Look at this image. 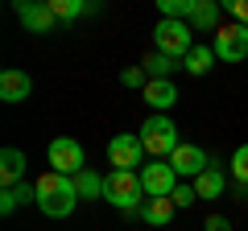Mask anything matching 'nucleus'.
<instances>
[{"label": "nucleus", "mask_w": 248, "mask_h": 231, "mask_svg": "<svg viewBox=\"0 0 248 231\" xmlns=\"http://www.w3.org/2000/svg\"><path fill=\"white\" fill-rule=\"evenodd\" d=\"M178 186H182V178L174 173V165H170V161L141 165V190H145V198H174Z\"/></svg>", "instance_id": "6"}, {"label": "nucleus", "mask_w": 248, "mask_h": 231, "mask_svg": "<svg viewBox=\"0 0 248 231\" xmlns=\"http://www.w3.org/2000/svg\"><path fill=\"white\" fill-rule=\"evenodd\" d=\"M195 194L199 198H219L223 194V169L219 165H207L203 173L195 178Z\"/></svg>", "instance_id": "18"}, {"label": "nucleus", "mask_w": 248, "mask_h": 231, "mask_svg": "<svg viewBox=\"0 0 248 231\" xmlns=\"http://www.w3.org/2000/svg\"><path fill=\"white\" fill-rule=\"evenodd\" d=\"M170 165H174V173H178L182 182H195L199 173L211 165V157H207L199 144H186V141H182V144L174 149V157H170Z\"/></svg>", "instance_id": "10"}, {"label": "nucleus", "mask_w": 248, "mask_h": 231, "mask_svg": "<svg viewBox=\"0 0 248 231\" xmlns=\"http://www.w3.org/2000/svg\"><path fill=\"white\" fill-rule=\"evenodd\" d=\"M13 9H17L21 25H25L29 33H54V25H58V17L50 13V4H46V0H17Z\"/></svg>", "instance_id": "9"}, {"label": "nucleus", "mask_w": 248, "mask_h": 231, "mask_svg": "<svg viewBox=\"0 0 248 231\" xmlns=\"http://www.w3.org/2000/svg\"><path fill=\"white\" fill-rule=\"evenodd\" d=\"M141 66H145V74H149V79H170V74H174L182 62H174V58H166V54L153 50V54H145V62H141Z\"/></svg>", "instance_id": "20"}, {"label": "nucleus", "mask_w": 248, "mask_h": 231, "mask_svg": "<svg viewBox=\"0 0 248 231\" xmlns=\"http://www.w3.org/2000/svg\"><path fill=\"white\" fill-rule=\"evenodd\" d=\"M219 4H215V0H195V13H190V21H186V25L190 29H203V33H215V29H219Z\"/></svg>", "instance_id": "14"}, {"label": "nucleus", "mask_w": 248, "mask_h": 231, "mask_svg": "<svg viewBox=\"0 0 248 231\" xmlns=\"http://www.w3.org/2000/svg\"><path fill=\"white\" fill-rule=\"evenodd\" d=\"M153 45H157V54H166V58H174V62H182L186 54L195 50V33H190V25L186 21H157V29H153Z\"/></svg>", "instance_id": "4"}, {"label": "nucleus", "mask_w": 248, "mask_h": 231, "mask_svg": "<svg viewBox=\"0 0 248 231\" xmlns=\"http://www.w3.org/2000/svg\"><path fill=\"white\" fill-rule=\"evenodd\" d=\"M46 4H50V13L58 21H79V17H87V13H95L91 0H46Z\"/></svg>", "instance_id": "17"}, {"label": "nucleus", "mask_w": 248, "mask_h": 231, "mask_svg": "<svg viewBox=\"0 0 248 231\" xmlns=\"http://www.w3.org/2000/svg\"><path fill=\"white\" fill-rule=\"evenodd\" d=\"M215 66V50L211 45H195V50L182 58V71H190V74H207Z\"/></svg>", "instance_id": "19"}, {"label": "nucleus", "mask_w": 248, "mask_h": 231, "mask_svg": "<svg viewBox=\"0 0 248 231\" xmlns=\"http://www.w3.org/2000/svg\"><path fill=\"white\" fill-rule=\"evenodd\" d=\"M215 58H223V62H244L248 58V29L244 25H219L215 29V42H211Z\"/></svg>", "instance_id": "8"}, {"label": "nucleus", "mask_w": 248, "mask_h": 231, "mask_svg": "<svg viewBox=\"0 0 248 231\" xmlns=\"http://www.w3.org/2000/svg\"><path fill=\"white\" fill-rule=\"evenodd\" d=\"M21 202H37V186L33 182H21L13 190H0V215H13Z\"/></svg>", "instance_id": "16"}, {"label": "nucleus", "mask_w": 248, "mask_h": 231, "mask_svg": "<svg viewBox=\"0 0 248 231\" xmlns=\"http://www.w3.org/2000/svg\"><path fill=\"white\" fill-rule=\"evenodd\" d=\"M174 198H145V206H141V219L149 223V227H166L170 219H174Z\"/></svg>", "instance_id": "15"}, {"label": "nucleus", "mask_w": 248, "mask_h": 231, "mask_svg": "<svg viewBox=\"0 0 248 231\" xmlns=\"http://www.w3.org/2000/svg\"><path fill=\"white\" fill-rule=\"evenodd\" d=\"M141 95H145V103H149L157 116H166L170 107L178 103V87H174L170 79H149V87H145Z\"/></svg>", "instance_id": "11"}, {"label": "nucleus", "mask_w": 248, "mask_h": 231, "mask_svg": "<svg viewBox=\"0 0 248 231\" xmlns=\"http://www.w3.org/2000/svg\"><path fill=\"white\" fill-rule=\"evenodd\" d=\"M203 231H232V219H228V215H207Z\"/></svg>", "instance_id": "26"}, {"label": "nucleus", "mask_w": 248, "mask_h": 231, "mask_svg": "<svg viewBox=\"0 0 248 231\" xmlns=\"http://www.w3.org/2000/svg\"><path fill=\"white\" fill-rule=\"evenodd\" d=\"M108 161L116 169H128V173H141V161H145V144H141V132H120L108 141Z\"/></svg>", "instance_id": "7"}, {"label": "nucleus", "mask_w": 248, "mask_h": 231, "mask_svg": "<svg viewBox=\"0 0 248 231\" xmlns=\"http://www.w3.org/2000/svg\"><path fill=\"white\" fill-rule=\"evenodd\" d=\"M25 153L21 149H4L0 153V186L4 190H13V186H21V182H25Z\"/></svg>", "instance_id": "12"}, {"label": "nucleus", "mask_w": 248, "mask_h": 231, "mask_svg": "<svg viewBox=\"0 0 248 231\" xmlns=\"http://www.w3.org/2000/svg\"><path fill=\"white\" fill-rule=\"evenodd\" d=\"M33 186H37V211H42L46 219H66V215H75V206H79V186H75V178L50 169V173H42Z\"/></svg>", "instance_id": "1"}, {"label": "nucleus", "mask_w": 248, "mask_h": 231, "mask_svg": "<svg viewBox=\"0 0 248 231\" xmlns=\"http://www.w3.org/2000/svg\"><path fill=\"white\" fill-rule=\"evenodd\" d=\"M29 91H33V79L25 71H4L0 74V99L4 103H21V99H29Z\"/></svg>", "instance_id": "13"}, {"label": "nucleus", "mask_w": 248, "mask_h": 231, "mask_svg": "<svg viewBox=\"0 0 248 231\" xmlns=\"http://www.w3.org/2000/svg\"><path fill=\"white\" fill-rule=\"evenodd\" d=\"M120 83L124 87H149V74H145V66H124V74H120Z\"/></svg>", "instance_id": "23"}, {"label": "nucleus", "mask_w": 248, "mask_h": 231, "mask_svg": "<svg viewBox=\"0 0 248 231\" xmlns=\"http://www.w3.org/2000/svg\"><path fill=\"white\" fill-rule=\"evenodd\" d=\"M232 178H236L240 194H248V144H240V149L232 153Z\"/></svg>", "instance_id": "22"}, {"label": "nucleus", "mask_w": 248, "mask_h": 231, "mask_svg": "<svg viewBox=\"0 0 248 231\" xmlns=\"http://www.w3.org/2000/svg\"><path fill=\"white\" fill-rule=\"evenodd\" d=\"M223 9H228L232 17H236V25H244V29H248V0H228Z\"/></svg>", "instance_id": "25"}, {"label": "nucleus", "mask_w": 248, "mask_h": 231, "mask_svg": "<svg viewBox=\"0 0 248 231\" xmlns=\"http://www.w3.org/2000/svg\"><path fill=\"white\" fill-rule=\"evenodd\" d=\"M75 186H79V198H104V178H99L91 165L75 178Z\"/></svg>", "instance_id": "21"}, {"label": "nucleus", "mask_w": 248, "mask_h": 231, "mask_svg": "<svg viewBox=\"0 0 248 231\" xmlns=\"http://www.w3.org/2000/svg\"><path fill=\"white\" fill-rule=\"evenodd\" d=\"M141 144H145V153H149L153 161H170V157H174V149H178L182 141H178L174 120H170V116H157V112H153L149 120L141 124Z\"/></svg>", "instance_id": "2"}, {"label": "nucleus", "mask_w": 248, "mask_h": 231, "mask_svg": "<svg viewBox=\"0 0 248 231\" xmlns=\"http://www.w3.org/2000/svg\"><path fill=\"white\" fill-rule=\"evenodd\" d=\"M46 157H50V169H54V173H66V178H79L83 169H87L83 144H79V141H71V136H58V141H50Z\"/></svg>", "instance_id": "5"}, {"label": "nucleus", "mask_w": 248, "mask_h": 231, "mask_svg": "<svg viewBox=\"0 0 248 231\" xmlns=\"http://www.w3.org/2000/svg\"><path fill=\"white\" fill-rule=\"evenodd\" d=\"M104 198L116 211H141L145 206V190H141V173H128V169H112L104 178Z\"/></svg>", "instance_id": "3"}, {"label": "nucleus", "mask_w": 248, "mask_h": 231, "mask_svg": "<svg viewBox=\"0 0 248 231\" xmlns=\"http://www.w3.org/2000/svg\"><path fill=\"white\" fill-rule=\"evenodd\" d=\"M190 202H199V194H195V182H182V186L174 190V206H190Z\"/></svg>", "instance_id": "24"}]
</instances>
